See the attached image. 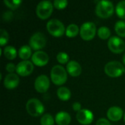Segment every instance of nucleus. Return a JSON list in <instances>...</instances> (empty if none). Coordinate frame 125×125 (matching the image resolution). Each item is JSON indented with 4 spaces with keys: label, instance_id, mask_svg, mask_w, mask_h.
Returning a JSON list of instances; mask_svg holds the SVG:
<instances>
[{
    "label": "nucleus",
    "instance_id": "1",
    "mask_svg": "<svg viewBox=\"0 0 125 125\" xmlns=\"http://www.w3.org/2000/svg\"><path fill=\"white\" fill-rule=\"evenodd\" d=\"M51 78L54 84L58 86L62 85L67 80V70L61 65H55L51 69Z\"/></svg>",
    "mask_w": 125,
    "mask_h": 125
},
{
    "label": "nucleus",
    "instance_id": "2",
    "mask_svg": "<svg viewBox=\"0 0 125 125\" xmlns=\"http://www.w3.org/2000/svg\"><path fill=\"white\" fill-rule=\"evenodd\" d=\"M96 14L102 18H108L113 15L114 11V4L110 1H100L96 6Z\"/></svg>",
    "mask_w": 125,
    "mask_h": 125
},
{
    "label": "nucleus",
    "instance_id": "3",
    "mask_svg": "<svg viewBox=\"0 0 125 125\" xmlns=\"http://www.w3.org/2000/svg\"><path fill=\"white\" fill-rule=\"evenodd\" d=\"M26 108L28 114L33 117L40 116L45 111L43 104L37 98H31L26 103Z\"/></svg>",
    "mask_w": 125,
    "mask_h": 125
},
{
    "label": "nucleus",
    "instance_id": "4",
    "mask_svg": "<svg viewBox=\"0 0 125 125\" xmlns=\"http://www.w3.org/2000/svg\"><path fill=\"white\" fill-rule=\"evenodd\" d=\"M105 73L110 77L116 78L122 75L125 69L123 64L117 61H111L108 62L105 66Z\"/></svg>",
    "mask_w": 125,
    "mask_h": 125
},
{
    "label": "nucleus",
    "instance_id": "5",
    "mask_svg": "<svg viewBox=\"0 0 125 125\" xmlns=\"http://www.w3.org/2000/svg\"><path fill=\"white\" fill-rule=\"evenodd\" d=\"M46 27L48 32L56 37H62L64 34V31H66V29L63 23L59 20L55 18L50 20L47 23Z\"/></svg>",
    "mask_w": 125,
    "mask_h": 125
},
{
    "label": "nucleus",
    "instance_id": "6",
    "mask_svg": "<svg viewBox=\"0 0 125 125\" xmlns=\"http://www.w3.org/2000/svg\"><path fill=\"white\" fill-rule=\"evenodd\" d=\"M36 12L40 19H47L53 12V4L47 0L39 2L36 8Z\"/></svg>",
    "mask_w": 125,
    "mask_h": 125
},
{
    "label": "nucleus",
    "instance_id": "7",
    "mask_svg": "<svg viewBox=\"0 0 125 125\" xmlns=\"http://www.w3.org/2000/svg\"><path fill=\"white\" fill-rule=\"evenodd\" d=\"M96 26L93 22H85L80 29V35L84 40H92L96 34Z\"/></svg>",
    "mask_w": 125,
    "mask_h": 125
},
{
    "label": "nucleus",
    "instance_id": "8",
    "mask_svg": "<svg viewBox=\"0 0 125 125\" xmlns=\"http://www.w3.org/2000/svg\"><path fill=\"white\" fill-rule=\"evenodd\" d=\"M29 46L36 51H39L43 48L46 45L47 40L45 36L41 32H36L29 39Z\"/></svg>",
    "mask_w": 125,
    "mask_h": 125
},
{
    "label": "nucleus",
    "instance_id": "9",
    "mask_svg": "<svg viewBox=\"0 0 125 125\" xmlns=\"http://www.w3.org/2000/svg\"><path fill=\"white\" fill-rule=\"evenodd\" d=\"M108 46L110 51L114 53H120L123 52L125 49V42L119 37L116 36L111 37L108 42Z\"/></svg>",
    "mask_w": 125,
    "mask_h": 125
},
{
    "label": "nucleus",
    "instance_id": "10",
    "mask_svg": "<svg viewBox=\"0 0 125 125\" xmlns=\"http://www.w3.org/2000/svg\"><path fill=\"white\" fill-rule=\"evenodd\" d=\"M50 86V80L45 75H39L34 81V88L40 93L46 92Z\"/></svg>",
    "mask_w": 125,
    "mask_h": 125
},
{
    "label": "nucleus",
    "instance_id": "11",
    "mask_svg": "<svg viewBox=\"0 0 125 125\" xmlns=\"http://www.w3.org/2000/svg\"><path fill=\"white\" fill-rule=\"evenodd\" d=\"M34 70L32 62L28 60L22 61L16 66V72L21 76H27L30 75Z\"/></svg>",
    "mask_w": 125,
    "mask_h": 125
},
{
    "label": "nucleus",
    "instance_id": "12",
    "mask_svg": "<svg viewBox=\"0 0 125 125\" xmlns=\"http://www.w3.org/2000/svg\"><path fill=\"white\" fill-rule=\"evenodd\" d=\"M76 119L80 124L88 125L92 122L94 119V115L92 112L88 109H81L80 111L77 112Z\"/></svg>",
    "mask_w": 125,
    "mask_h": 125
},
{
    "label": "nucleus",
    "instance_id": "13",
    "mask_svg": "<svg viewBox=\"0 0 125 125\" xmlns=\"http://www.w3.org/2000/svg\"><path fill=\"white\" fill-rule=\"evenodd\" d=\"M31 60L35 65L38 67H42L47 64L49 60V57L45 52L42 51H38L33 53L31 56Z\"/></svg>",
    "mask_w": 125,
    "mask_h": 125
},
{
    "label": "nucleus",
    "instance_id": "14",
    "mask_svg": "<svg viewBox=\"0 0 125 125\" xmlns=\"http://www.w3.org/2000/svg\"><path fill=\"white\" fill-rule=\"evenodd\" d=\"M19 77L15 73H9L4 79V86L7 89L16 88L19 83Z\"/></svg>",
    "mask_w": 125,
    "mask_h": 125
},
{
    "label": "nucleus",
    "instance_id": "15",
    "mask_svg": "<svg viewBox=\"0 0 125 125\" xmlns=\"http://www.w3.org/2000/svg\"><path fill=\"white\" fill-rule=\"evenodd\" d=\"M67 71L73 77L79 76L82 72L81 66L76 61H70L67 64Z\"/></svg>",
    "mask_w": 125,
    "mask_h": 125
},
{
    "label": "nucleus",
    "instance_id": "16",
    "mask_svg": "<svg viewBox=\"0 0 125 125\" xmlns=\"http://www.w3.org/2000/svg\"><path fill=\"white\" fill-rule=\"evenodd\" d=\"M107 116L113 122L119 121L123 116V111L121 108L117 106L111 107L107 112Z\"/></svg>",
    "mask_w": 125,
    "mask_h": 125
},
{
    "label": "nucleus",
    "instance_id": "17",
    "mask_svg": "<svg viewBox=\"0 0 125 125\" xmlns=\"http://www.w3.org/2000/svg\"><path fill=\"white\" fill-rule=\"evenodd\" d=\"M55 121L58 125H68L71 122V116L68 113L61 111L56 115Z\"/></svg>",
    "mask_w": 125,
    "mask_h": 125
},
{
    "label": "nucleus",
    "instance_id": "18",
    "mask_svg": "<svg viewBox=\"0 0 125 125\" xmlns=\"http://www.w3.org/2000/svg\"><path fill=\"white\" fill-rule=\"evenodd\" d=\"M57 96L62 101L68 100L71 97V92L67 87H60L57 89Z\"/></svg>",
    "mask_w": 125,
    "mask_h": 125
},
{
    "label": "nucleus",
    "instance_id": "19",
    "mask_svg": "<svg viewBox=\"0 0 125 125\" xmlns=\"http://www.w3.org/2000/svg\"><path fill=\"white\" fill-rule=\"evenodd\" d=\"M18 55L23 61L27 60L31 55V49L29 45H23L18 51Z\"/></svg>",
    "mask_w": 125,
    "mask_h": 125
},
{
    "label": "nucleus",
    "instance_id": "20",
    "mask_svg": "<svg viewBox=\"0 0 125 125\" xmlns=\"http://www.w3.org/2000/svg\"><path fill=\"white\" fill-rule=\"evenodd\" d=\"M4 56L10 59V60H12L14 59L16 56H17V51L16 49L13 47V46H6L4 48Z\"/></svg>",
    "mask_w": 125,
    "mask_h": 125
},
{
    "label": "nucleus",
    "instance_id": "21",
    "mask_svg": "<svg viewBox=\"0 0 125 125\" xmlns=\"http://www.w3.org/2000/svg\"><path fill=\"white\" fill-rule=\"evenodd\" d=\"M79 30L80 29H79L78 26L76 24L71 23L66 29L65 33H66V35L68 37H74L78 35V34L79 32Z\"/></svg>",
    "mask_w": 125,
    "mask_h": 125
},
{
    "label": "nucleus",
    "instance_id": "22",
    "mask_svg": "<svg viewBox=\"0 0 125 125\" xmlns=\"http://www.w3.org/2000/svg\"><path fill=\"white\" fill-rule=\"evenodd\" d=\"M115 31L120 37H125V22L123 21H119L115 24Z\"/></svg>",
    "mask_w": 125,
    "mask_h": 125
},
{
    "label": "nucleus",
    "instance_id": "23",
    "mask_svg": "<svg viewBox=\"0 0 125 125\" xmlns=\"http://www.w3.org/2000/svg\"><path fill=\"white\" fill-rule=\"evenodd\" d=\"M97 34L100 38L103 40H106L111 36V30L106 26H102L98 29Z\"/></svg>",
    "mask_w": 125,
    "mask_h": 125
},
{
    "label": "nucleus",
    "instance_id": "24",
    "mask_svg": "<svg viewBox=\"0 0 125 125\" xmlns=\"http://www.w3.org/2000/svg\"><path fill=\"white\" fill-rule=\"evenodd\" d=\"M117 15L120 18H125V0L119 1L116 7Z\"/></svg>",
    "mask_w": 125,
    "mask_h": 125
},
{
    "label": "nucleus",
    "instance_id": "25",
    "mask_svg": "<svg viewBox=\"0 0 125 125\" xmlns=\"http://www.w3.org/2000/svg\"><path fill=\"white\" fill-rule=\"evenodd\" d=\"M40 125H54V119L53 116L49 114H46L41 117L40 119Z\"/></svg>",
    "mask_w": 125,
    "mask_h": 125
},
{
    "label": "nucleus",
    "instance_id": "26",
    "mask_svg": "<svg viewBox=\"0 0 125 125\" xmlns=\"http://www.w3.org/2000/svg\"><path fill=\"white\" fill-rule=\"evenodd\" d=\"M4 3L10 9L15 10L19 7L21 3V0H4Z\"/></svg>",
    "mask_w": 125,
    "mask_h": 125
},
{
    "label": "nucleus",
    "instance_id": "27",
    "mask_svg": "<svg viewBox=\"0 0 125 125\" xmlns=\"http://www.w3.org/2000/svg\"><path fill=\"white\" fill-rule=\"evenodd\" d=\"M0 45L2 46L4 45H5L9 40V34L7 33V31L6 30H4V29H1L0 30Z\"/></svg>",
    "mask_w": 125,
    "mask_h": 125
},
{
    "label": "nucleus",
    "instance_id": "28",
    "mask_svg": "<svg viewBox=\"0 0 125 125\" xmlns=\"http://www.w3.org/2000/svg\"><path fill=\"white\" fill-rule=\"evenodd\" d=\"M57 61L61 64H65L69 61V56L65 52H59L56 56Z\"/></svg>",
    "mask_w": 125,
    "mask_h": 125
},
{
    "label": "nucleus",
    "instance_id": "29",
    "mask_svg": "<svg viewBox=\"0 0 125 125\" xmlns=\"http://www.w3.org/2000/svg\"><path fill=\"white\" fill-rule=\"evenodd\" d=\"M67 0H55L53 1V6L56 9H64L67 6Z\"/></svg>",
    "mask_w": 125,
    "mask_h": 125
},
{
    "label": "nucleus",
    "instance_id": "30",
    "mask_svg": "<svg viewBox=\"0 0 125 125\" xmlns=\"http://www.w3.org/2000/svg\"><path fill=\"white\" fill-rule=\"evenodd\" d=\"M6 70L10 73H13V72L16 71V66L13 63H8L6 66Z\"/></svg>",
    "mask_w": 125,
    "mask_h": 125
},
{
    "label": "nucleus",
    "instance_id": "31",
    "mask_svg": "<svg viewBox=\"0 0 125 125\" xmlns=\"http://www.w3.org/2000/svg\"><path fill=\"white\" fill-rule=\"evenodd\" d=\"M96 125H111V123L108 119L105 118H101L97 120Z\"/></svg>",
    "mask_w": 125,
    "mask_h": 125
},
{
    "label": "nucleus",
    "instance_id": "32",
    "mask_svg": "<svg viewBox=\"0 0 125 125\" xmlns=\"http://www.w3.org/2000/svg\"><path fill=\"white\" fill-rule=\"evenodd\" d=\"M73 108L74 111H75L77 112L80 111L81 110V103H78V102L74 103L73 105Z\"/></svg>",
    "mask_w": 125,
    "mask_h": 125
},
{
    "label": "nucleus",
    "instance_id": "33",
    "mask_svg": "<svg viewBox=\"0 0 125 125\" xmlns=\"http://www.w3.org/2000/svg\"><path fill=\"white\" fill-rule=\"evenodd\" d=\"M12 17V13L10 12V11H7L6 12H4V15H3V18H4V20H10V19H11V18Z\"/></svg>",
    "mask_w": 125,
    "mask_h": 125
},
{
    "label": "nucleus",
    "instance_id": "34",
    "mask_svg": "<svg viewBox=\"0 0 125 125\" xmlns=\"http://www.w3.org/2000/svg\"><path fill=\"white\" fill-rule=\"evenodd\" d=\"M122 60H123V62H124V64H125V54H124V56H123Z\"/></svg>",
    "mask_w": 125,
    "mask_h": 125
},
{
    "label": "nucleus",
    "instance_id": "35",
    "mask_svg": "<svg viewBox=\"0 0 125 125\" xmlns=\"http://www.w3.org/2000/svg\"><path fill=\"white\" fill-rule=\"evenodd\" d=\"M124 119H125V115H124Z\"/></svg>",
    "mask_w": 125,
    "mask_h": 125
}]
</instances>
